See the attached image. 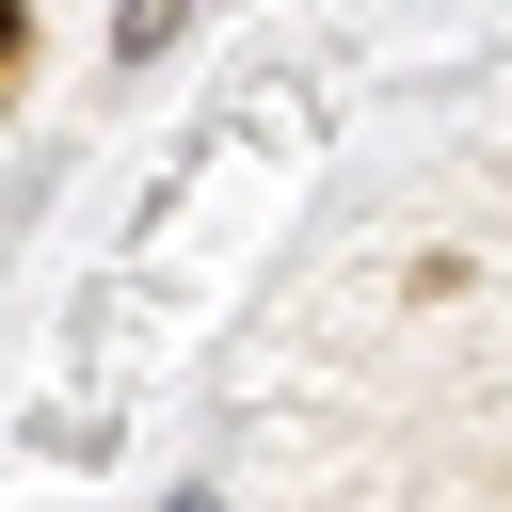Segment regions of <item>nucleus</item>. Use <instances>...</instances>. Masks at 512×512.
<instances>
[{
    "label": "nucleus",
    "instance_id": "1",
    "mask_svg": "<svg viewBox=\"0 0 512 512\" xmlns=\"http://www.w3.org/2000/svg\"><path fill=\"white\" fill-rule=\"evenodd\" d=\"M16 64H32V32H16V16H0V96H16Z\"/></svg>",
    "mask_w": 512,
    "mask_h": 512
},
{
    "label": "nucleus",
    "instance_id": "2",
    "mask_svg": "<svg viewBox=\"0 0 512 512\" xmlns=\"http://www.w3.org/2000/svg\"><path fill=\"white\" fill-rule=\"evenodd\" d=\"M192 512H208V496H192Z\"/></svg>",
    "mask_w": 512,
    "mask_h": 512
}]
</instances>
